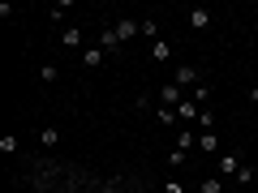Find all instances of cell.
Listing matches in <instances>:
<instances>
[{"label": "cell", "instance_id": "cell-14", "mask_svg": "<svg viewBox=\"0 0 258 193\" xmlns=\"http://www.w3.org/2000/svg\"><path fill=\"white\" fill-rule=\"evenodd\" d=\"M155 120L159 125H176V108H155Z\"/></svg>", "mask_w": 258, "mask_h": 193}, {"label": "cell", "instance_id": "cell-9", "mask_svg": "<svg viewBox=\"0 0 258 193\" xmlns=\"http://www.w3.org/2000/svg\"><path fill=\"white\" fill-rule=\"evenodd\" d=\"M241 172V159L237 155H220V176H237Z\"/></svg>", "mask_w": 258, "mask_h": 193}, {"label": "cell", "instance_id": "cell-7", "mask_svg": "<svg viewBox=\"0 0 258 193\" xmlns=\"http://www.w3.org/2000/svg\"><path fill=\"white\" fill-rule=\"evenodd\" d=\"M189 26L194 30H207V26H211V9H189Z\"/></svg>", "mask_w": 258, "mask_h": 193}, {"label": "cell", "instance_id": "cell-6", "mask_svg": "<svg viewBox=\"0 0 258 193\" xmlns=\"http://www.w3.org/2000/svg\"><path fill=\"white\" fill-rule=\"evenodd\" d=\"M198 116H203V108H198L194 99H185L181 108H176V120H181V125H185V120H198Z\"/></svg>", "mask_w": 258, "mask_h": 193}, {"label": "cell", "instance_id": "cell-17", "mask_svg": "<svg viewBox=\"0 0 258 193\" xmlns=\"http://www.w3.org/2000/svg\"><path fill=\"white\" fill-rule=\"evenodd\" d=\"M237 180H241V184H258V172H254V167H241Z\"/></svg>", "mask_w": 258, "mask_h": 193}, {"label": "cell", "instance_id": "cell-15", "mask_svg": "<svg viewBox=\"0 0 258 193\" xmlns=\"http://www.w3.org/2000/svg\"><path fill=\"white\" fill-rule=\"evenodd\" d=\"M142 35L155 43V39H159V22H155V18H147V22H142Z\"/></svg>", "mask_w": 258, "mask_h": 193}, {"label": "cell", "instance_id": "cell-8", "mask_svg": "<svg viewBox=\"0 0 258 193\" xmlns=\"http://www.w3.org/2000/svg\"><path fill=\"white\" fill-rule=\"evenodd\" d=\"M39 146H47V150H52V146H60V129H52V125H47V129H39Z\"/></svg>", "mask_w": 258, "mask_h": 193}, {"label": "cell", "instance_id": "cell-1", "mask_svg": "<svg viewBox=\"0 0 258 193\" xmlns=\"http://www.w3.org/2000/svg\"><path fill=\"white\" fill-rule=\"evenodd\" d=\"M112 30H116L120 43H129V39H138V35H142V22H134V18H116V26H112Z\"/></svg>", "mask_w": 258, "mask_h": 193}, {"label": "cell", "instance_id": "cell-12", "mask_svg": "<svg viewBox=\"0 0 258 193\" xmlns=\"http://www.w3.org/2000/svg\"><path fill=\"white\" fill-rule=\"evenodd\" d=\"M168 56H172V47H168L164 39H155V43H151V60H168Z\"/></svg>", "mask_w": 258, "mask_h": 193}, {"label": "cell", "instance_id": "cell-11", "mask_svg": "<svg viewBox=\"0 0 258 193\" xmlns=\"http://www.w3.org/2000/svg\"><path fill=\"white\" fill-rule=\"evenodd\" d=\"M194 146H198V133H189V129H181V138H176V150H185V155H189Z\"/></svg>", "mask_w": 258, "mask_h": 193}, {"label": "cell", "instance_id": "cell-13", "mask_svg": "<svg viewBox=\"0 0 258 193\" xmlns=\"http://www.w3.org/2000/svg\"><path fill=\"white\" fill-rule=\"evenodd\" d=\"M198 146H203V150H211V155H215V150H220V142H215V133L207 129V133H198Z\"/></svg>", "mask_w": 258, "mask_h": 193}, {"label": "cell", "instance_id": "cell-3", "mask_svg": "<svg viewBox=\"0 0 258 193\" xmlns=\"http://www.w3.org/2000/svg\"><path fill=\"white\" fill-rule=\"evenodd\" d=\"M99 47H103V52H108V56H116V52H120V47H125V43H120V39H116V30H112V26H103V30H99Z\"/></svg>", "mask_w": 258, "mask_h": 193}, {"label": "cell", "instance_id": "cell-4", "mask_svg": "<svg viewBox=\"0 0 258 193\" xmlns=\"http://www.w3.org/2000/svg\"><path fill=\"white\" fill-rule=\"evenodd\" d=\"M103 60H108V52H103L99 43H95V47H86V52H82V64H86V69H99Z\"/></svg>", "mask_w": 258, "mask_h": 193}, {"label": "cell", "instance_id": "cell-2", "mask_svg": "<svg viewBox=\"0 0 258 193\" xmlns=\"http://www.w3.org/2000/svg\"><path fill=\"white\" fill-rule=\"evenodd\" d=\"M181 86H176V82H164V86H159V108H181Z\"/></svg>", "mask_w": 258, "mask_h": 193}, {"label": "cell", "instance_id": "cell-10", "mask_svg": "<svg viewBox=\"0 0 258 193\" xmlns=\"http://www.w3.org/2000/svg\"><path fill=\"white\" fill-rule=\"evenodd\" d=\"M189 82H198V69L194 64H181L176 69V86H189Z\"/></svg>", "mask_w": 258, "mask_h": 193}, {"label": "cell", "instance_id": "cell-16", "mask_svg": "<svg viewBox=\"0 0 258 193\" xmlns=\"http://www.w3.org/2000/svg\"><path fill=\"white\" fill-rule=\"evenodd\" d=\"M198 189H203V193H224V180H220V176H211V180H203Z\"/></svg>", "mask_w": 258, "mask_h": 193}, {"label": "cell", "instance_id": "cell-5", "mask_svg": "<svg viewBox=\"0 0 258 193\" xmlns=\"http://www.w3.org/2000/svg\"><path fill=\"white\" fill-rule=\"evenodd\" d=\"M60 43L78 52V47H82V26H64V30H60Z\"/></svg>", "mask_w": 258, "mask_h": 193}, {"label": "cell", "instance_id": "cell-20", "mask_svg": "<svg viewBox=\"0 0 258 193\" xmlns=\"http://www.w3.org/2000/svg\"><path fill=\"white\" fill-rule=\"evenodd\" d=\"M254 90H258V73H254Z\"/></svg>", "mask_w": 258, "mask_h": 193}, {"label": "cell", "instance_id": "cell-18", "mask_svg": "<svg viewBox=\"0 0 258 193\" xmlns=\"http://www.w3.org/2000/svg\"><path fill=\"white\" fill-rule=\"evenodd\" d=\"M39 77H43V82H56V77H60V69H56V64H43V73H39Z\"/></svg>", "mask_w": 258, "mask_h": 193}, {"label": "cell", "instance_id": "cell-19", "mask_svg": "<svg viewBox=\"0 0 258 193\" xmlns=\"http://www.w3.org/2000/svg\"><path fill=\"white\" fill-rule=\"evenodd\" d=\"M159 193H185V189H181V184H176V180H168V184H164V189H159Z\"/></svg>", "mask_w": 258, "mask_h": 193}]
</instances>
